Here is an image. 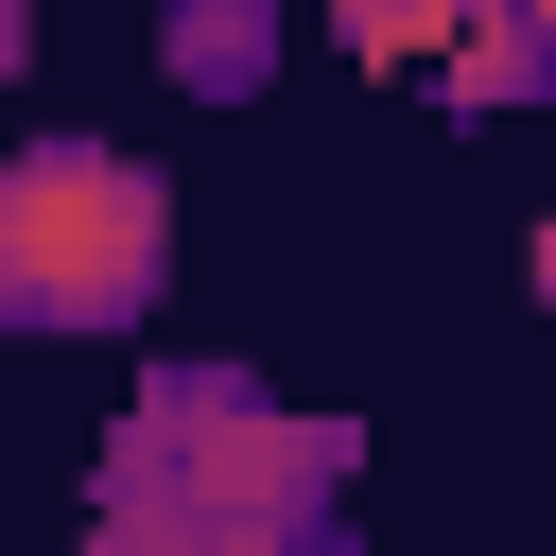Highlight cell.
Here are the masks:
<instances>
[{"mask_svg":"<svg viewBox=\"0 0 556 556\" xmlns=\"http://www.w3.org/2000/svg\"><path fill=\"white\" fill-rule=\"evenodd\" d=\"M348 417H295L261 365H139L87 452V556H348Z\"/></svg>","mask_w":556,"mask_h":556,"instance_id":"1","label":"cell"},{"mask_svg":"<svg viewBox=\"0 0 556 556\" xmlns=\"http://www.w3.org/2000/svg\"><path fill=\"white\" fill-rule=\"evenodd\" d=\"M174 295V174L122 139L0 156V330H139Z\"/></svg>","mask_w":556,"mask_h":556,"instance_id":"2","label":"cell"},{"mask_svg":"<svg viewBox=\"0 0 556 556\" xmlns=\"http://www.w3.org/2000/svg\"><path fill=\"white\" fill-rule=\"evenodd\" d=\"M348 70H417L452 122L486 104H556V0H330Z\"/></svg>","mask_w":556,"mask_h":556,"instance_id":"3","label":"cell"},{"mask_svg":"<svg viewBox=\"0 0 556 556\" xmlns=\"http://www.w3.org/2000/svg\"><path fill=\"white\" fill-rule=\"evenodd\" d=\"M261 35H278V0H174V87H261Z\"/></svg>","mask_w":556,"mask_h":556,"instance_id":"4","label":"cell"},{"mask_svg":"<svg viewBox=\"0 0 556 556\" xmlns=\"http://www.w3.org/2000/svg\"><path fill=\"white\" fill-rule=\"evenodd\" d=\"M17 52H35V0H0V70H17Z\"/></svg>","mask_w":556,"mask_h":556,"instance_id":"5","label":"cell"},{"mask_svg":"<svg viewBox=\"0 0 556 556\" xmlns=\"http://www.w3.org/2000/svg\"><path fill=\"white\" fill-rule=\"evenodd\" d=\"M539 313H556V208H539Z\"/></svg>","mask_w":556,"mask_h":556,"instance_id":"6","label":"cell"}]
</instances>
